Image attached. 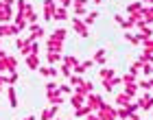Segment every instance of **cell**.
Instances as JSON below:
<instances>
[{
    "instance_id": "obj_1",
    "label": "cell",
    "mask_w": 153,
    "mask_h": 120,
    "mask_svg": "<svg viewBox=\"0 0 153 120\" xmlns=\"http://www.w3.org/2000/svg\"><path fill=\"white\" fill-rule=\"evenodd\" d=\"M94 114L99 116V120H116V118H118V116H116V109L112 107V105H107V103L103 105L99 111H94Z\"/></svg>"
},
{
    "instance_id": "obj_2",
    "label": "cell",
    "mask_w": 153,
    "mask_h": 120,
    "mask_svg": "<svg viewBox=\"0 0 153 120\" xmlns=\"http://www.w3.org/2000/svg\"><path fill=\"white\" fill-rule=\"evenodd\" d=\"M85 105H88V107L92 109V111H99L105 103H103V98H101L99 94H94V92H92L90 96H85Z\"/></svg>"
},
{
    "instance_id": "obj_3",
    "label": "cell",
    "mask_w": 153,
    "mask_h": 120,
    "mask_svg": "<svg viewBox=\"0 0 153 120\" xmlns=\"http://www.w3.org/2000/svg\"><path fill=\"white\" fill-rule=\"evenodd\" d=\"M57 0H44V20H53L55 11H57Z\"/></svg>"
},
{
    "instance_id": "obj_4",
    "label": "cell",
    "mask_w": 153,
    "mask_h": 120,
    "mask_svg": "<svg viewBox=\"0 0 153 120\" xmlns=\"http://www.w3.org/2000/svg\"><path fill=\"white\" fill-rule=\"evenodd\" d=\"M13 16H16V13L11 11V7H7V4L0 2V24H9L13 20Z\"/></svg>"
},
{
    "instance_id": "obj_5",
    "label": "cell",
    "mask_w": 153,
    "mask_h": 120,
    "mask_svg": "<svg viewBox=\"0 0 153 120\" xmlns=\"http://www.w3.org/2000/svg\"><path fill=\"white\" fill-rule=\"evenodd\" d=\"M72 29L76 31V35H79V37H88V26L83 24V20L81 18H72Z\"/></svg>"
},
{
    "instance_id": "obj_6",
    "label": "cell",
    "mask_w": 153,
    "mask_h": 120,
    "mask_svg": "<svg viewBox=\"0 0 153 120\" xmlns=\"http://www.w3.org/2000/svg\"><path fill=\"white\" fill-rule=\"evenodd\" d=\"M29 29H31V35L26 37L29 41H39L42 37H44V26H39V24H31Z\"/></svg>"
},
{
    "instance_id": "obj_7",
    "label": "cell",
    "mask_w": 153,
    "mask_h": 120,
    "mask_svg": "<svg viewBox=\"0 0 153 120\" xmlns=\"http://www.w3.org/2000/svg\"><path fill=\"white\" fill-rule=\"evenodd\" d=\"M46 48H48V53H61L64 50V41H59L55 37H48L46 39Z\"/></svg>"
},
{
    "instance_id": "obj_8",
    "label": "cell",
    "mask_w": 153,
    "mask_h": 120,
    "mask_svg": "<svg viewBox=\"0 0 153 120\" xmlns=\"http://www.w3.org/2000/svg\"><path fill=\"white\" fill-rule=\"evenodd\" d=\"M20 29L16 24H0V37H11V35H18Z\"/></svg>"
},
{
    "instance_id": "obj_9",
    "label": "cell",
    "mask_w": 153,
    "mask_h": 120,
    "mask_svg": "<svg viewBox=\"0 0 153 120\" xmlns=\"http://www.w3.org/2000/svg\"><path fill=\"white\" fill-rule=\"evenodd\" d=\"M138 107L140 109H153V94H144V96H140V101H138Z\"/></svg>"
},
{
    "instance_id": "obj_10",
    "label": "cell",
    "mask_w": 153,
    "mask_h": 120,
    "mask_svg": "<svg viewBox=\"0 0 153 120\" xmlns=\"http://www.w3.org/2000/svg\"><path fill=\"white\" fill-rule=\"evenodd\" d=\"M70 105H72L74 109L83 107V105H85V96H83V94H79V92H72V96H70Z\"/></svg>"
},
{
    "instance_id": "obj_11",
    "label": "cell",
    "mask_w": 153,
    "mask_h": 120,
    "mask_svg": "<svg viewBox=\"0 0 153 120\" xmlns=\"http://www.w3.org/2000/svg\"><path fill=\"white\" fill-rule=\"evenodd\" d=\"M7 98H9V107L16 109V107H18V96H16V90H13V85H7Z\"/></svg>"
},
{
    "instance_id": "obj_12",
    "label": "cell",
    "mask_w": 153,
    "mask_h": 120,
    "mask_svg": "<svg viewBox=\"0 0 153 120\" xmlns=\"http://www.w3.org/2000/svg\"><path fill=\"white\" fill-rule=\"evenodd\" d=\"M123 79L120 76H112V79H107V81H103V87H105V92H112L116 85H120Z\"/></svg>"
},
{
    "instance_id": "obj_13",
    "label": "cell",
    "mask_w": 153,
    "mask_h": 120,
    "mask_svg": "<svg viewBox=\"0 0 153 120\" xmlns=\"http://www.w3.org/2000/svg\"><path fill=\"white\" fill-rule=\"evenodd\" d=\"M13 24H16L20 31H24L26 26H29V22H26V18L22 16V13H16V16H13Z\"/></svg>"
},
{
    "instance_id": "obj_14",
    "label": "cell",
    "mask_w": 153,
    "mask_h": 120,
    "mask_svg": "<svg viewBox=\"0 0 153 120\" xmlns=\"http://www.w3.org/2000/svg\"><path fill=\"white\" fill-rule=\"evenodd\" d=\"M48 103H51V105H57V107H59V105L66 103V101H64V96H61V92L57 90V92H53V94H48Z\"/></svg>"
},
{
    "instance_id": "obj_15",
    "label": "cell",
    "mask_w": 153,
    "mask_h": 120,
    "mask_svg": "<svg viewBox=\"0 0 153 120\" xmlns=\"http://www.w3.org/2000/svg\"><path fill=\"white\" fill-rule=\"evenodd\" d=\"M26 66L31 70H39V55H26Z\"/></svg>"
},
{
    "instance_id": "obj_16",
    "label": "cell",
    "mask_w": 153,
    "mask_h": 120,
    "mask_svg": "<svg viewBox=\"0 0 153 120\" xmlns=\"http://www.w3.org/2000/svg\"><path fill=\"white\" fill-rule=\"evenodd\" d=\"M140 16H142V20H144L147 24H151V22H153V7H142Z\"/></svg>"
},
{
    "instance_id": "obj_17",
    "label": "cell",
    "mask_w": 153,
    "mask_h": 120,
    "mask_svg": "<svg viewBox=\"0 0 153 120\" xmlns=\"http://www.w3.org/2000/svg\"><path fill=\"white\" fill-rule=\"evenodd\" d=\"M136 37H138V41H142V44H144V41H149V39H153V31H151L149 26H147V29H144V31H140V33L136 35Z\"/></svg>"
},
{
    "instance_id": "obj_18",
    "label": "cell",
    "mask_w": 153,
    "mask_h": 120,
    "mask_svg": "<svg viewBox=\"0 0 153 120\" xmlns=\"http://www.w3.org/2000/svg\"><path fill=\"white\" fill-rule=\"evenodd\" d=\"M142 2H131V4H127V13H129V16H138V13H140L142 11Z\"/></svg>"
},
{
    "instance_id": "obj_19",
    "label": "cell",
    "mask_w": 153,
    "mask_h": 120,
    "mask_svg": "<svg viewBox=\"0 0 153 120\" xmlns=\"http://www.w3.org/2000/svg\"><path fill=\"white\" fill-rule=\"evenodd\" d=\"M68 83H70V85H72V90L76 92V90H79V87H81V85H83V83H85V81H83L81 76H79V74H72L70 79H68Z\"/></svg>"
},
{
    "instance_id": "obj_20",
    "label": "cell",
    "mask_w": 153,
    "mask_h": 120,
    "mask_svg": "<svg viewBox=\"0 0 153 120\" xmlns=\"http://www.w3.org/2000/svg\"><path fill=\"white\" fill-rule=\"evenodd\" d=\"M125 94L129 98H134L138 94V83H125Z\"/></svg>"
},
{
    "instance_id": "obj_21",
    "label": "cell",
    "mask_w": 153,
    "mask_h": 120,
    "mask_svg": "<svg viewBox=\"0 0 153 120\" xmlns=\"http://www.w3.org/2000/svg\"><path fill=\"white\" fill-rule=\"evenodd\" d=\"M55 114H57V105H53V107H48V109L42 111V120H53Z\"/></svg>"
},
{
    "instance_id": "obj_22",
    "label": "cell",
    "mask_w": 153,
    "mask_h": 120,
    "mask_svg": "<svg viewBox=\"0 0 153 120\" xmlns=\"http://www.w3.org/2000/svg\"><path fill=\"white\" fill-rule=\"evenodd\" d=\"M39 72H42V76H57L59 74V68L48 66V68H39Z\"/></svg>"
},
{
    "instance_id": "obj_23",
    "label": "cell",
    "mask_w": 153,
    "mask_h": 120,
    "mask_svg": "<svg viewBox=\"0 0 153 120\" xmlns=\"http://www.w3.org/2000/svg\"><path fill=\"white\" fill-rule=\"evenodd\" d=\"M96 18H99V11H90L85 18H83V24L85 26H92L94 22H96Z\"/></svg>"
},
{
    "instance_id": "obj_24",
    "label": "cell",
    "mask_w": 153,
    "mask_h": 120,
    "mask_svg": "<svg viewBox=\"0 0 153 120\" xmlns=\"http://www.w3.org/2000/svg\"><path fill=\"white\" fill-rule=\"evenodd\" d=\"M131 103V98L125 94V92H120V94L116 96V105H120V107H127V105Z\"/></svg>"
},
{
    "instance_id": "obj_25",
    "label": "cell",
    "mask_w": 153,
    "mask_h": 120,
    "mask_svg": "<svg viewBox=\"0 0 153 120\" xmlns=\"http://www.w3.org/2000/svg\"><path fill=\"white\" fill-rule=\"evenodd\" d=\"M92 90H94V85H92L90 81H85V83H83V85L76 90V92H79V94H83V96H90V94H92Z\"/></svg>"
},
{
    "instance_id": "obj_26",
    "label": "cell",
    "mask_w": 153,
    "mask_h": 120,
    "mask_svg": "<svg viewBox=\"0 0 153 120\" xmlns=\"http://www.w3.org/2000/svg\"><path fill=\"white\" fill-rule=\"evenodd\" d=\"M90 114H92V109H90L88 105H83V107H79V109H74V116H76V118H88Z\"/></svg>"
},
{
    "instance_id": "obj_27",
    "label": "cell",
    "mask_w": 153,
    "mask_h": 120,
    "mask_svg": "<svg viewBox=\"0 0 153 120\" xmlns=\"http://www.w3.org/2000/svg\"><path fill=\"white\" fill-rule=\"evenodd\" d=\"M53 20H57V22H61V20H68V11L64 9V7H57V11H55Z\"/></svg>"
},
{
    "instance_id": "obj_28",
    "label": "cell",
    "mask_w": 153,
    "mask_h": 120,
    "mask_svg": "<svg viewBox=\"0 0 153 120\" xmlns=\"http://www.w3.org/2000/svg\"><path fill=\"white\" fill-rule=\"evenodd\" d=\"M16 68H18V59L7 55V72H16Z\"/></svg>"
},
{
    "instance_id": "obj_29",
    "label": "cell",
    "mask_w": 153,
    "mask_h": 120,
    "mask_svg": "<svg viewBox=\"0 0 153 120\" xmlns=\"http://www.w3.org/2000/svg\"><path fill=\"white\" fill-rule=\"evenodd\" d=\"M66 35H68V31H66V29H55V31L51 33V37L59 39V41H64V39H66Z\"/></svg>"
},
{
    "instance_id": "obj_30",
    "label": "cell",
    "mask_w": 153,
    "mask_h": 120,
    "mask_svg": "<svg viewBox=\"0 0 153 120\" xmlns=\"http://www.w3.org/2000/svg\"><path fill=\"white\" fill-rule=\"evenodd\" d=\"M46 59H48V63H51V66H55V63L61 61V53H48Z\"/></svg>"
},
{
    "instance_id": "obj_31",
    "label": "cell",
    "mask_w": 153,
    "mask_h": 120,
    "mask_svg": "<svg viewBox=\"0 0 153 120\" xmlns=\"http://www.w3.org/2000/svg\"><path fill=\"white\" fill-rule=\"evenodd\" d=\"M64 63H66V66H70V68H74V66H79V59H76V57H72V55H66V57H64Z\"/></svg>"
},
{
    "instance_id": "obj_32",
    "label": "cell",
    "mask_w": 153,
    "mask_h": 120,
    "mask_svg": "<svg viewBox=\"0 0 153 120\" xmlns=\"http://www.w3.org/2000/svg\"><path fill=\"white\" fill-rule=\"evenodd\" d=\"M99 74H101L103 81H107V79H112V76H114V70H112V68H101Z\"/></svg>"
},
{
    "instance_id": "obj_33",
    "label": "cell",
    "mask_w": 153,
    "mask_h": 120,
    "mask_svg": "<svg viewBox=\"0 0 153 120\" xmlns=\"http://www.w3.org/2000/svg\"><path fill=\"white\" fill-rule=\"evenodd\" d=\"M92 61H94V63H105V50H103V48H101V50H96Z\"/></svg>"
},
{
    "instance_id": "obj_34",
    "label": "cell",
    "mask_w": 153,
    "mask_h": 120,
    "mask_svg": "<svg viewBox=\"0 0 153 120\" xmlns=\"http://www.w3.org/2000/svg\"><path fill=\"white\" fill-rule=\"evenodd\" d=\"M116 116L120 118V120H127L131 114H129V109H127V107H120V109H116Z\"/></svg>"
},
{
    "instance_id": "obj_35",
    "label": "cell",
    "mask_w": 153,
    "mask_h": 120,
    "mask_svg": "<svg viewBox=\"0 0 153 120\" xmlns=\"http://www.w3.org/2000/svg\"><path fill=\"white\" fill-rule=\"evenodd\" d=\"M18 81V72H9V76H4V83L7 85H13Z\"/></svg>"
},
{
    "instance_id": "obj_36",
    "label": "cell",
    "mask_w": 153,
    "mask_h": 120,
    "mask_svg": "<svg viewBox=\"0 0 153 120\" xmlns=\"http://www.w3.org/2000/svg\"><path fill=\"white\" fill-rule=\"evenodd\" d=\"M57 90H59V85L55 81H48L46 83V94H53V92H57Z\"/></svg>"
},
{
    "instance_id": "obj_37",
    "label": "cell",
    "mask_w": 153,
    "mask_h": 120,
    "mask_svg": "<svg viewBox=\"0 0 153 120\" xmlns=\"http://www.w3.org/2000/svg\"><path fill=\"white\" fill-rule=\"evenodd\" d=\"M140 70H142V74H144V76H149V74H153V66H151L149 61H147V63H142V68H140Z\"/></svg>"
},
{
    "instance_id": "obj_38",
    "label": "cell",
    "mask_w": 153,
    "mask_h": 120,
    "mask_svg": "<svg viewBox=\"0 0 153 120\" xmlns=\"http://www.w3.org/2000/svg\"><path fill=\"white\" fill-rule=\"evenodd\" d=\"M59 70H61V74H64V76H68V79L72 76V68H70V66H66V63H64V66H61Z\"/></svg>"
},
{
    "instance_id": "obj_39",
    "label": "cell",
    "mask_w": 153,
    "mask_h": 120,
    "mask_svg": "<svg viewBox=\"0 0 153 120\" xmlns=\"http://www.w3.org/2000/svg\"><path fill=\"white\" fill-rule=\"evenodd\" d=\"M125 39H127L129 44H134V46L140 44V41H138V37H136V35H131V33H125Z\"/></svg>"
},
{
    "instance_id": "obj_40",
    "label": "cell",
    "mask_w": 153,
    "mask_h": 120,
    "mask_svg": "<svg viewBox=\"0 0 153 120\" xmlns=\"http://www.w3.org/2000/svg\"><path fill=\"white\" fill-rule=\"evenodd\" d=\"M59 92H61V94H70V92H74V90H72L70 83H68V85H59Z\"/></svg>"
},
{
    "instance_id": "obj_41",
    "label": "cell",
    "mask_w": 153,
    "mask_h": 120,
    "mask_svg": "<svg viewBox=\"0 0 153 120\" xmlns=\"http://www.w3.org/2000/svg\"><path fill=\"white\" fill-rule=\"evenodd\" d=\"M85 16V7H74V18H81Z\"/></svg>"
},
{
    "instance_id": "obj_42",
    "label": "cell",
    "mask_w": 153,
    "mask_h": 120,
    "mask_svg": "<svg viewBox=\"0 0 153 120\" xmlns=\"http://www.w3.org/2000/svg\"><path fill=\"white\" fill-rule=\"evenodd\" d=\"M127 109H129V114H136V111L140 109V107H138V103H129V105H127Z\"/></svg>"
},
{
    "instance_id": "obj_43",
    "label": "cell",
    "mask_w": 153,
    "mask_h": 120,
    "mask_svg": "<svg viewBox=\"0 0 153 120\" xmlns=\"http://www.w3.org/2000/svg\"><path fill=\"white\" fill-rule=\"evenodd\" d=\"M81 66H83V70H88V68H92V66H94V61H92V59H88V61H81Z\"/></svg>"
},
{
    "instance_id": "obj_44",
    "label": "cell",
    "mask_w": 153,
    "mask_h": 120,
    "mask_svg": "<svg viewBox=\"0 0 153 120\" xmlns=\"http://www.w3.org/2000/svg\"><path fill=\"white\" fill-rule=\"evenodd\" d=\"M57 2H59V4L66 9V7H70V4H72V0H57Z\"/></svg>"
},
{
    "instance_id": "obj_45",
    "label": "cell",
    "mask_w": 153,
    "mask_h": 120,
    "mask_svg": "<svg viewBox=\"0 0 153 120\" xmlns=\"http://www.w3.org/2000/svg\"><path fill=\"white\" fill-rule=\"evenodd\" d=\"M16 4H18V11H24V7H26V2H24V0H18Z\"/></svg>"
},
{
    "instance_id": "obj_46",
    "label": "cell",
    "mask_w": 153,
    "mask_h": 120,
    "mask_svg": "<svg viewBox=\"0 0 153 120\" xmlns=\"http://www.w3.org/2000/svg\"><path fill=\"white\" fill-rule=\"evenodd\" d=\"M88 0H74V7H85Z\"/></svg>"
},
{
    "instance_id": "obj_47",
    "label": "cell",
    "mask_w": 153,
    "mask_h": 120,
    "mask_svg": "<svg viewBox=\"0 0 153 120\" xmlns=\"http://www.w3.org/2000/svg\"><path fill=\"white\" fill-rule=\"evenodd\" d=\"M88 120H99V116H96V114H94V111H92V114H90V116H88Z\"/></svg>"
},
{
    "instance_id": "obj_48",
    "label": "cell",
    "mask_w": 153,
    "mask_h": 120,
    "mask_svg": "<svg viewBox=\"0 0 153 120\" xmlns=\"http://www.w3.org/2000/svg\"><path fill=\"white\" fill-rule=\"evenodd\" d=\"M127 120H140V116H138V114H131V116H129Z\"/></svg>"
},
{
    "instance_id": "obj_49",
    "label": "cell",
    "mask_w": 153,
    "mask_h": 120,
    "mask_svg": "<svg viewBox=\"0 0 153 120\" xmlns=\"http://www.w3.org/2000/svg\"><path fill=\"white\" fill-rule=\"evenodd\" d=\"M0 2H2V4H7V7H11V4H13V0H0Z\"/></svg>"
},
{
    "instance_id": "obj_50",
    "label": "cell",
    "mask_w": 153,
    "mask_h": 120,
    "mask_svg": "<svg viewBox=\"0 0 153 120\" xmlns=\"http://www.w3.org/2000/svg\"><path fill=\"white\" fill-rule=\"evenodd\" d=\"M142 2H147V4H151V7H153V0H142Z\"/></svg>"
},
{
    "instance_id": "obj_51",
    "label": "cell",
    "mask_w": 153,
    "mask_h": 120,
    "mask_svg": "<svg viewBox=\"0 0 153 120\" xmlns=\"http://www.w3.org/2000/svg\"><path fill=\"white\" fill-rule=\"evenodd\" d=\"M24 120H35V118H33V116H29V118H24Z\"/></svg>"
},
{
    "instance_id": "obj_52",
    "label": "cell",
    "mask_w": 153,
    "mask_h": 120,
    "mask_svg": "<svg viewBox=\"0 0 153 120\" xmlns=\"http://www.w3.org/2000/svg\"><path fill=\"white\" fill-rule=\"evenodd\" d=\"M94 2H96V4H99V2H101V0H94Z\"/></svg>"
}]
</instances>
